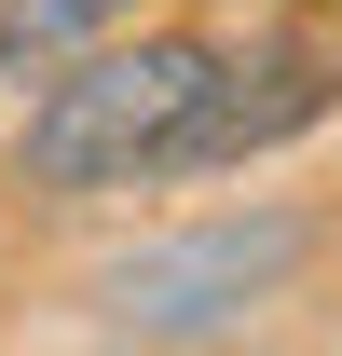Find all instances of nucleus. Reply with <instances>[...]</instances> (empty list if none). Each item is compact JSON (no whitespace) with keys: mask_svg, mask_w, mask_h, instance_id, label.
Returning <instances> with one entry per match:
<instances>
[{"mask_svg":"<svg viewBox=\"0 0 342 356\" xmlns=\"http://www.w3.org/2000/svg\"><path fill=\"white\" fill-rule=\"evenodd\" d=\"M233 42L219 28H151L137 14L124 42L69 55L28 83V124H14V192L28 206H110V192H165L178 137L206 124Z\"/></svg>","mask_w":342,"mask_h":356,"instance_id":"obj_1","label":"nucleus"},{"mask_svg":"<svg viewBox=\"0 0 342 356\" xmlns=\"http://www.w3.org/2000/svg\"><path fill=\"white\" fill-rule=\"evenodd\" d=\"M342 233L288 192H247V206H206V220H165V233H124L110 261L83 274V329L96 343H137V356H206V343H247L315 288Z\"/></svg>","mask_w":342,"mask_h":356,"instance_id":"obj_2","label":"nucleus"},{"mask_svg":"<svg viewBox=\"0 0 342 356\" xmlns=\"http://www.w3.org/2000/svg\"><path fill=\"white\" fill-rule=\"evenodd\" d=\"M151 0H0V83L28 96L42 69H69V55H96V42H124Z\"/></svg>","mask_w":342,"mask_h":356,"instance_id":"obj_4","label":"nucleus"},{"mask_svg":"<svg viewBox=\"0 0 342 356\" xmlns=\"http://www.w3.org/2000/svg\"><path fill=\"white\" fill-rule=\"evenodd\" d=\"M329 110H342V55H233L206 124L178 137V178H233L260 151H288L301 124H329Z\"/></svg>","mask_w":342,"mask_h":356,"instance_id":"obj_3","label":"nucleus"}]
</instances>
